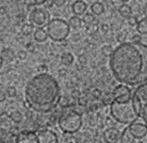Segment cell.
Masks as SVG:
<instances>
[{"instance_id":"cell-1","label":"cell","mask_w":147,"mask_h":143,"mask_svg":"<svg viewBox=\"0 0 147 143\" xmlns=\"http://www.w3.org/2000/svg\"><path fill=\"white\" fill-rule=\"evenodd\" d=\"M110 69L123 85L143 84L147 82V45L125 42L113 49Z\"/></svg>"},{"instance_id":"cell-2","label":"cell","mask_w":147,"mask_h":143,"mask_svg":"<svg viewBox=\"0 0 147 143\" xmlns=\"http://www.w3.org/2000/svg\"><path fill=\"white\" fill-rule=\"evenodd\" d=\"M25 99L31 110L47 113L61 101V87L53 76L47 73H39L26 84Z\"/></svg>"},{"instance_id":"cell-3","label":"cell","mask_w":147,"mask_h":143,"mask_svg":"<svg viewBox=\"0 0 147 143\" xmlns=\"http://www.w3.org/2000/svg\"><path fill=\"white\" fill-rule=\"evenodd\" d=\"M110 114L116 121L128 125L136 122L139 117L132 101L127 102H117L113 101L110 104Z\"/></svg>"},{"instance_id":"cell-4","label":"cell","mask_w":147,"mask_h":143,"mask_svg":"<svg viewBox=\"0 0 147 143\" xmlns=\"http://www.w3.org/2000/svg\"><path fill=\"white\" fill-rule=\"evenodd\" d=\"M121 143H147V125L142 122H134L123 129Z\"/></svg>"},{"instance_id":"cell-5","label":"cell","mask_w":147,"mask_h":143,"mask_svg":"<svg viewBox=\"0 0 147 143\" xmlns=\"http://www.w3.org/2000/svg\"><path fill=\"white\" fill-rule=\"evenodd\" d=\"M82 116L72 109H66L59 118V126L66 134H74L82 127Z\"/></svg>"},{"instance_id":"cell-6","label":"cell","mask_w":147,"mask_h":143,"mask_svg":"<svg viewBox=\"0 0 147 143\" xmlns=\"http://www.w3.org/2000/svg\"><path fill=\"white\" fill-rule=\"evenodd\" d=\"M46 32L53 41L63 42L70 33L69 23L61 18H54L46 26Z\"/></svg>"},{"instance_id":"cell-7","label":"cell","mask_w":147,"mask_h":143,"mask_svg":"<svg viewBox=\"0 0 147 143\" xmlns=\"http://www.w3.org/2000/svg\"><path fill=\"white\" fill-rule=\"evenodd\" d=\"M132 104L139 117L147 123V82L137 87L133 93Z\"/></svg>"},{"instance_id":"cell-8","label":"cell","mask_w":147,"mask_h":143,"mask_svg":"<svg viewBox=\"0 0 147 143\" xmlns=\"http://www.w3.org/2000/svg\"><path fill=\"white\" fill-rule=\"evenodd\" d=\"M29 21L32 25L42 28L50 22V14L45 8H35L29 13Z\"/></svg>"},{"instance_id":"cell-9","label":"cell","mask_w":147,"mask_h":143,"mask_svg":"<svg viewBox=\"0 0 147 143\" xmlns=\"http://www.w3.org/2000/svg\"><path fill=\"white\" fill-rule=\"evenodd\" d=\"M112 97L117 102H127L131 98V91L126 85L120 84L114 88L112 92Z\"/></svg>"},{"instance_id":"cell-10","label":"cell","mask_w":147,"mask_h":143,"mask_svg":"<svg viewBox=\"0 0 147 143\" xmlns=\"http://www.w3.org/2000/svg\"><path fill=\"white\" fill-rule=\"evenodd\" d=\"M15 143H40L38 135L32 131H22L17 135Z\"/></svg>"},{"instance_id":"cell-11","label":"cell","mask_w":147,"mask_h":143,"mask_svg":"<svg viewBox=\"0 0 147 143\" xmlns=\"http://www.w3.org/2000/svg\"><path fill=\"white\" fill-rule=\"evenodd\" d=\"M40 143H58L59 138L55 132L48 129H45L38 133Z\"/></svg>"},{"instance_id":"cell-12","label":"cell","mask_w":147,"mask_h":143,"mask_svg":"<svg viewBox=\"0 0 147 143\" xmlns=\"http://www.w3.org/2000/svg\"><path fill=\"white\" fill-rule=\"evenodd\" d=\"M121 134L118 129L110 127L104 133V139L107 143H117L121 139Z\"/></svg>"},{"instance_id":"cell-13","label":"cell","mask_w":147,"mask_h":143,"mask_svg":"<svg viewBox=\"0 0 147 143\" xmlns=\"http://www.w3.org/2000/svg\"><path fill=\"white\" fill-rule=\"evenodd\" d=\"M87 9H88V5L85 1H82V0H78V1L74 2L72 6L73 12L75 13L76 16L84 15L87 12Z\"/></svg>"},{"instance_id":"cell-14","label":"cell","mask_w":147,"mask_h":143,"mask_svg":"<svg viewBox=\"0 0 147 143\" xmlns=\"http://www.w3.org/2000/svg\"><path fill=\"white\" fill-rule=\"evenodd\" d=\"M48 38V34L46 32V29L42 28H38L34 32V39L36 42L38 43H42L46 41Z\"/></svg>"},{"instance_id":"cell-15","label":"cell","mask_w":147,"mask_h":143,"mask_svg":"<svg viewBox=\"0 0 147 143\" xmlns=\"http://www.w3.org/2000/svg\"><path fill=\"white\" fill-rule=\"evenodd\" d=\"M91 12L93 15H100L105 12V6L102 2L95 1L91 5Z\"/></svg>"},{"instance_id":"cell-16","label":"cell","mask_w":147,"mask_h":143,"mask_svg":"<svg viewBox=\"0 0 147 143\" xmlns=\"http://www.w3.org/2000/svg\"><path fill=\"white\" fill-rule=\"evenodd\" d=\"M119 13H120V15L125 18L130 17V16H131V13H132L131 7L127 4H122L119 8Z\"/></svg>"},{"instance_id":"cell-17","label":"cell","mask_w":147,"mask_h":143,"mask_svg":"<svg viewBox=\"0 0 147 143\" xmlns=\"http://www.w3.org/2000/svg\"><path fill=\"white\" fill-rule=\"evenodd\" d=\"M69 26H70V28H72V29H80L82 27V19L81 18H79V16H72L71 18H70L69 20Z\"/></svg>"},{"instance_id":"cell-18","label":"cell","mask_w":147,"mask_h":143,"mask_svg":"<svg viewBox=\"0 0 147 143\" xmlns=\"http://www.w3.org/2000/svg\"><path fill=\"white\" fill-rule=\"evenodd\" d=\"M137 31L141 35L147 34V18H142L140 20L137 25Z\"/></svg>"},{"instance_id":"cell-19","label":"cell","mask_w":147,"mask_h":143,"mask_svg":"<svg viewBox=\"0 0 147 143\" xmlns=\"http://www.w3.org/2000/svg\"><path fill=\"white\" fill-rule=\"evenodd\" d=\"M74 62V56L70 52H64L61 55V63L64 65H70Z\"/></svg>"},{"instance_id":"cell-20","label":"cell","mask_w":147,"mask_h":143,"mask_svg":"<svg viewBox=\"0 0 147 143\" xmlns=\"http://www.w3.org/2000/svg\"><path fill=\"white\" fill-rule=\"evenodd\" d=\"M9 118H11L13 122H15V123H20L23 119V115L20 111L15 110V111H12L11 114L9 115Z\"/></svg>"},{"instance_id":"cell-21","label":"cell","mask_w":147,"mask_h":143,"mask_svg":"<svg viewBox=\"0 0 147 143\" xmlns=\"http://www.w3.org/2000/svg\"><path fill=\"white\" fill-rule=\"evenodd\" d=\"M0 55L2 56L3 59L6 60V61H8V62H11L12 60L14 59V53H13L11 49H8V48L3 49Z\"/></svg>"},{"instance_id":"cell-22","label":"cell","mask_w":147,"mask_h":143,"mask_svg":"<svg viewBox=\"0 0 147 143\" xmlns=\"http://www.w3.org/2000/svg\"><path fill=\"white\" fill-rule=\"evenodd\" d=\"M33 29H34V27H33L32 24H30V23H26V24L22 26L21 31L25 36H28L33 32Z\"/></svg>"},{"instance_id":"cell-23","label":"cell","mask_w":147,"mask_h":143,"mask_svg":"<svg viewBox=\"0 0 147 143\" xmlns=\"http://www.w3.org/2000/svg\"><path fill=\"white\" fill-rule=\"evenodd\" d=\"M82 21L83 23H85V24L87 25H91L92 24V23H94L95 21V17H94V15L92 14V13L91 12H86L84 15H83V19H82Z\"/></svg>"},{"instance_id":"cell-24","label":"cell","mask_w":147,"mask_h":143,"mask_svg":"<svg viewBox=\"0 0 147 143\" xmlns=\"http://www.w3.org/2000/svg\"><path fill=\"white\" fill-rule=\"evenodd\" d=\"M6 94L9 96V97H15L16 94H17V91H16V88L14 86H9L7 87V90H6Z\"/></svg>"},{"instance_id":"cell-25","label":"cell","mask_w":147,"mask_h":143,"mask_svg":"<svg viewBox=\"0 0 147 143\" xmlns=\"http://www.w3.org/2000/svg\"><path fill=\"white\" fill-rule=\"evenodd\" d=\"M98 28H99V25L98 23H92V24L89 25L88 26V31L91 32V33H95L96 31H98Z\"/></svg>"},{"instance_id":"cell-26","label":"cell","mask_w":147,"mask_h":143,"mask_svg":"<svg viewBox=\"0 0 147 143\" xmlns=\"http://www.w3.org/2000/svg\"><path fill=\"white\" fill-rule=\"evenodd\" d=\"M102 50H103V54H105L106 56H109V57L111 56L113 52V49L110 46H105Z\"/></svg>"},{"instance_id":"cell-27","label":"cell","mask_w":147,"mask_h":143,"mask_svg":"<svg viewBox=\"0 0 147 143\" xmlns=\"http://www.w3.org/2000/svg\"><path fill=\"white\" fill-rule=\"evenodd\" d=\"M127 23H128V25H130L131 27H135V26L138 25L139 21H138V19H137L136 16H132L131 15L130 17L127 18Z\"/></svg>"},{"instance_id":"cell-28","label":"cell","mask_w":147,"mask_h":143,"mask_svg":"<svg viewBox=\"0 0 147 143\" xmlns=\"http://www.w3.org/2000/svg\"><path fill=\"white\" fill-rule=\"evenodd\" d=\"M131 42H133V43H142V36L140 34L133 35V37L131 39Z\"/></svg>"},{"instance_id":"cell-29","label":"cell","mask_w":147,"mask_h":143,"mask_svg":"<svg viewBox=\"0 0 147 143\" xmlns=\"http://www.w3.org/2000/svg\"><path fill=\"white\" fill-rule=\"evenodd\" d=\"M26 50L29 51V52H33L35 50V46L33 43H28L26 46Z\"/></svg>"},{"instance_id":"cell-30","label":"cell","mask_w":147,"mask_h":143,"mask_svg":"<svg viewBox=\"0 0 147 143\" xmlns=\"http://www.w3.org/2000/svg\"><path fill=\"white\" fill-rule=\"evenodd\" d=\"M17 56H18V58H19L20 60H24V59H26V52L25 50H20V51L17 53Z\"/></svg>"},{"instance_id":"cell-31","label":"cell","mask_w":147,"mask_h":143,"mask_svg":"<svg viewBox=\"0 0 147 143\" xmlns=\"http://www.w3.org/2000/svg\"><path fill=\"white\" fill-rule=\"evenodd\" d=\"M118 41L121 43V44H123V43H125V33H123V32H120L119 34H118Z\"/></svg>"},{"instance_id":"cell-32","label":"cell","mask_w":147,"mask_h":143,"mask_svg":"<svg viewBox=\"0 0 147 143\" xmlns=\"http://www.w3.org/2000/svg\"><path fill=\"white\" fill-rule=\"evenodd\" d=\"M6 93L4 91L0 90V102H3L6 101Z\"/></svg>"},{"instance_id":"cell-33","label":"cell","mask_w":147,"mask_h":143,"mask_svg":"<svg viewBox=\"0 0 147 143\" xmlns=\"http://www.w3.org/2000/svg\"><path fill=\"white\" fill-rule=\"evenodd\" d=\"M92 94L94 96L95 98H99L100 96H101V92H100L99 90H97V89H94V90L92 92Z\"/></svg>"},{"instance_id":"cell-34","label":"cell","mask_w":147,"mask_h":143,"mask_svg":"<svg viewBox=\"0 0 147 143\" xmlns=\"http://www.w3.org/2000/svg\"><path fill=\"white\" fill-rule=\"evenodd\" d=\"M101 29H102V31L103 32H108L109 31V27L107 25V24H105V25H102L101 26Z\"/></svg>"},{"instance_id":"cell-35","label":"cell","mask_w":147,"mask_h":143,"mask_svg":"<svg viewBox=\"0 0 147 143\" xmlns=\"http://www.w3.org/2000/svg\"><path fill=\"white\" fill-rule=\"evenodd\" d=\"M55 4V2L54 1H46L45 2V7L46 8H50V7H52V5H54Z\"/></svg>"},{"instance_id":"cell-36","label":"cell","mask_w":147,"mask_h":143,"mask_svg":"<svg viewBox=\"0 0 147 143\" xmlns=\"http://www.w3.org/2000/svg\"><path fill=\"white\" fill-rule=\"evenodd\" d=\"M6 13V8L5 7H0V14H5Z\"/></svg>"},{"instance_id":"cell-37","label":"cell","mask_w":147,"mask_h":143,"mask_svg":"<svg viewBox=\"0 0 147 143\" xmlns=\"http://www.w3.org/2000/svg\"><path fill=\"white\" fill-rule=\"evenodd\" d=\"M3 63H4V59L2 58V56L0 55V68L2 67V65H3Z\"/></svg>"},{"instance_id":"cell-38","label":"cell","mask_w":147,"mask_h":143,"mask_svg":"<svg viewBox=\"0 0 147 143\" xmlns=\"http://www.w3.org/2000/svg\"><path fill=\"white\" fill-rule=\"evenodd\" d=\"M63 3H64V1H55V4H63Z\"/></svg>"}]
</instances>
